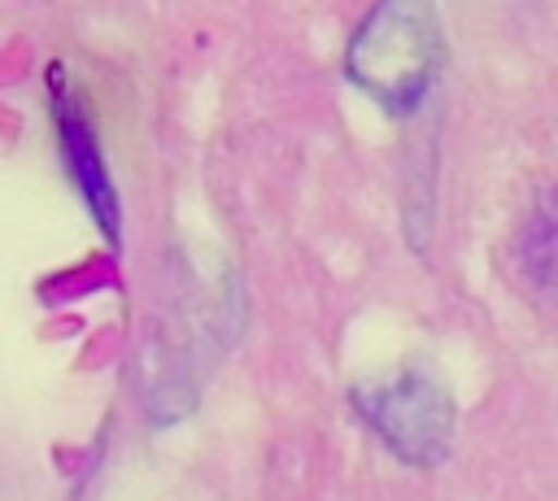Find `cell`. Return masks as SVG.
<instances>
[{
	"instance_id": "cell-2",
	"label": "cell",
	"mask_w": 558,
	"mask_h": 501,
	"mask_svg": "<svg viewBox=\"0 0 558 501\" xmlns=\"http://www.w3.org/2000/svg\"><path fill=\"white\" fill-rule=\"evenodd\" d=\"M362 423L384 440V449L405 466H436L449 453L458 405L436 375L423 366H401L384 383L353 392Z\"/></svg>"
},
{
	"instance_id": "cell-3",
	"label": "cell",
	"mask_w": 558,
	"mask_h": 501,
	"mask_svg": "<svg viewBox=\"0 0 558 501\" xmlns=\"http://www.w3.org/2000/svg\"><path fill=\"white\" fill-rule=\"evenodd\" d=\"M52 118H57L61 157H65V170H70L78 196L87 200V209L105 227V235L118 244V192H113V179H109V166H105V152L96 144L92 122L83 118V109H78L74 96H61L57 109H52Z\"/></svg>"
},
{
	"instance_id": "cell-4",
	"label": "cell",
	"mask_w": 558,
	"mask_h": 501,
	"mask_svg": "<svg viewBox=\"0 0 558 501\" xmlns=\"http://www.w3.org/2000/svg\"><path fill=\"white\" fill-rule=\"evenodd\" d=\"M519 261H523L527 279L541 292H549V283H554V218H549V196H541L532 222L519 235Z\"/></svg>"
},
{
	"instance_id": "cell-1",
	"label": "cell",
	"mask_w": 558,
	"mask_h": 501,
	"mask_svg": "<svg viewBox=\"0 0 558 501\" xmlns=\"http://www.w3.org/2000/svg\"><path fill=\"white\" fill-rule=\"evenodd\" d=\"M445 61L436 9L414 0L375 4L344 48V74L388 113H414Z\"/></svg>"
}]
</instances>
